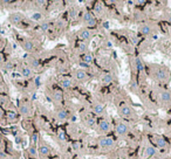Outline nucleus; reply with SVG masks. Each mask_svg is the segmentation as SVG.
<instances>
[{
    "label": "nucleus",
    "mask_w": 171,
    "mask_h": 159,
    "mask_svg": "<svg viewBox=\"0 0 171 159\" xmlns=\"http://www.w3.org/2000/svg\"><path fill=\"white\" fill-rule=\"evenodd\" d=\"M106 111V107L104 104L100 103V102H95L93 104V112L96 115V116H102Z\"/></svg>",
    "instance_id": "17"
},
{
    "label": "nucleus",
    "mask_w": 171,
    "mask_h": 159,
    "mask_svg": "<svg viewBox=\"0 0 171 159\" xmlns=\"http://www.w3.org/2000/svg\"><path fill=\"white\" fill-rule=\"evenodd\" d=\"M27 63H28V67L33 70V69H36L40 64H39V61L36 60V59H33V57H28V60H27Z\"/></svg>",
    "instance_id": "24"
},
{
    "label": "nucleus",
    "mask_w": 171,
    "mask_h": 159,
    "mask_svg": "<svg viewBox=\"0 0 171 159\" xmlns=\"http://www.w3.org/2000/svg\"><path fill=\"white\" fill-rule=\"evenodd\" d=\"M20 45H21L22 49H24L25 52H27V53H32V52L34 50V48H35L34 42H33L32 40H29V39H22V40L20 41Z\"/></svg>",
    "instance_id": "11"
},
{
    "label": "nucleus",
    "mask_w": 171,
    "mask_h": 159,
    "mask_svg": "<svg viewBox=\"0 0 171 159\" xmlns=\"http://www.w3.org/2000/svg\"><path fill=\"white\" fill-rule=\"evenodd\" d=\"M32 18L35 19V20H39V19H41V14H40V13H35V14H33Z\"/></svg>",
    "instance_id": "34"
},
{
    "label": "nucleus",
    "mask_w": 171,
    "mask_h": 159,
    "mask_svg": "<svg viewBox=\"0 0 171 159\" xmlns=\"http://www.w3.org/2000/svg\"><path fill=\"white\" fill-rule=\"evenodd\" d=\"M78 38L83 41V42H88L92 38H93V32L89 29V28H82V29H80L78 31Z\"/></svg>",
    "instance_id": "10"
},
{
    "label": "nucleus",
    "mask_w": 171,
    "mask_h": 159,
    "mask_svg": "<svg viewBox=\"0 0 171 159\" xmlns=\"http://www.w3.org/2000/svg\"><path fill=\"white\" fill-rule=\"evenodd\" d=\"M129 130H130L129 125H128L125 122H123V121H120V122L116 124V126H115V131H116V133H117L120 137L127 136V135L129 133Z\"/></svg>",
    "instance_id": "6"
},
{
    "label": "nucleus",
    "mask_w": 171,
    "mask_h": 159,
    "mask_svg": "<svg viewBox=\"0 0 171 159\" xmlns=\"http://www.w3.org/2000/svg\"><path fill=\"white\" fill-rule=\"evenodd\" d=\"M27 152H28L29 157H32V158H35V157L39 154L38 149H36V146H34V145H31V146L27 149Z\"/></svg>",
    "instance_id": "26"
},
{
    "label": "nucleus",
    "mask_w": 171,
    "mask_h": 159,
    "mask_svg": "<svg viewBox=\"0 0 171 159\" xmlns=\"http://www.w3.org/2000/svg\"><path fill=\"white\" fill-rule=\"evenodd\" d=\"M78 52L82 54L88 53V42H81L78 45Z\"/></svg>",
    "instance_id": "28"
},
{
    "label": "nucleus",
    "mask_w": 171,
    "mask_h": 159,
    "mask_svg": "<svg viewBox=\"0 0 171 159\" xmlns=\"http://www.w3.org/2000/svg\"><path fill=\"white\" fill-rule=\"evenodd\" d=\"M157 154V149L152 145H146L143 150V153H142V159H149L151 157H155Z\"/></svg>",
    "instance_id": "9"
},
{
    "label": "nucleus",
    "mask_w": 171,
    "mask_h": 159,
    "mask_svg": "<svg viewBox=\"0 0 171 159\" xmlns=\"http://www.w3.org/2000/svg\"><path fill=\"white\" fill-rule=\"evenodd\" d=\"M84 124H86V126H88V128H90V129H95V126H96V121H95V118H93V117H90V116H87L84 118Z\"/></svg>",
    "instance_id": "21"
},
{
    "label": "nucleus",
    "mask_w": 171,
    "mask_h": 159,
    "mask_svg": "<svg viewBox=\"0 0 171 159\" xmlns=\"http://www.w3.org/2000/svg\"><path fill=\"white\" fill-rule=\"evenodd\" d=\"M153 142H155V147L157 146L158 149H160V150H166L167 147H169V144H167V142L164 139V137H162V136H155L153 137Z\"/></svg>",
    "instance_id": "12"
},
{
    "label": "nucleus",
    "mask_w": 171,
    "mask_h": 159,
    "mask_svg": "<svg viewBox=\"0 0 171 159\" xmlns=\"http://www.w3.org/2000/svg\"><path fill=\"white\" fill-rule=\"evenodd\" d=\"M82 22H83L86 26H88V27H93V26L96 25V18L94 17L93 13L86 12V13L82 15Z\"/></svg>",
    "instance_id": "7"
},
{
    "label": "nucleus",
    "mask_w": 171,
    "mask_h": 159,
    "mask_svg": "<svg viewBox=\"0 0 171 159\" xmlns=\"http://www.w3.org/2000/svg\"><path fill=\"white\" fill-rule=\"evenodd\" d=\"M97 144L101 149H104V150H108V149H113L115 146V140L111 138V137H100L99 140H97Z\"/></svg>",
    "instance_id": "4"
},
{
    "label": "nucleus",
    "mask_w": 171,
    "mask_h": 159,
    "mask_svg": "<svg viewBox=\"0 0 171 159\" xmlns=\"http://www.w3.org/2000/svg\"><path fill=\"white\" fill-rule=\"evenodd\" d=\"M74 77L76 81H80V82H84V81H87L88 80V74L86 70L83 69H77L74 71Z\"/></svg>",
    "instance_id": "13"
},
{
    "label": "nucleus",
    "mask_w": 171,
    "mask_h": 159,
    "mask_svg": "<svg viewBox=\"0 0 171 159\" xmlns=\"http://www.w3.org/2000/svg\"><path fill=\"white\" fill-rule=\"evenodd\" d=\"M20 73L25 78H32L33 77V70L28 66H21L20 67Z\"/></svg>",
    "instance_id": "18"
},
{
    "label": "nucleus",
    "mask_w": 171,
    "mask_h": 159,
    "mask_svg": "<svg viewBox=\"0 0 171 159\" xmlns=\"http://www.w3.org/2000/svg\"><path fill=\"white\" fill-rule=\"evenodd\" d=\"M113 81H114V77H113L111 74H104V75L101 77V82H102L104 86H108V84L113 83Z\"/></svg>",
    "instance_id": "22"
},
{
    "label": "nucleus",
    "mask_w": 171,
    "mask_h": 159,
    "mask_svg": "<svg viewBox=\"0 0 171 159\" xmlns=\"http://www.w3.org/2000/svg\"><path fill=\"white\" fill-rule=\"evenodd\" d=\"M82 60H83V62H86V64H90V63H93V55L88 52V53L83 54Z\"/></svg>",
    "instance_id": "27"
},
{
    "label": "nucleus",
    "mask_w": 171,
    "mask_h": 159,
    "mask_svg": "<svg viewBox=\"0 0 171 159\" xmlns=\"http://www.w3.org/2000/svg\"><path fill=\"white\" fill-rule=\"evenodd\" d=\"M57 136H59V138H60L61 140H64V132H63V131H61V130H60Z\"/></svg>",
    "instance_id": "33"
},
{
    "label": "nucleus",
    "mask_w": 171,
    "mask_h": 159,
    "mask_svg": "<svg viewBox=\"0 0 171 159\" xmlns=\"http://www.w3.org/2000/svg\"><path fill=\"white\" fill-rule=\"evenodd\" d=\"M150 73H151V76L153 77V80H156L159 83H167L171 80V74H170L169 69L163 66H158V64L151 66Z\"/></svg>",
    "instance_id": "1"
},
{
    "label": "nucleus",
    "mask_w": 171,
    "mask_h": 159,
    "mask_svg": "<svg viewBox=\"0 0 171 159\" xmlns=\"http://www.w3.org/2000/svg\"><path fill=\"white\" fill-rule=\"evenodd\" d=\"M24 19H25V17L21 13H13L8 17V21L14 24V25H20L24 21Z\"/></svg>",
    "instance_id": "15"
},
{
    "label": "nucleus",
    "mask_w": 171,
    "mask_h": 159,
    "mask_svg": "<svg viewBox=\"0 0 171 159\" xmlns=\"http://www.w3.org/2000/svg\"><path fill=\"white\" fill-rule=\"evenodd\" d=\"M97 131L101 135H107L108 132H110L111 131V124L109 123V121H107V119L100 121V123L97 124Z\"/></svg>",
    "instance_id": "8"
},
{
    "label": "nucleus",
    "mask_w": 171,
    "mask_h": 159,
    "mask_svg": "<svg viewBox=\"0 0 171 159\" xmlns=\"http://www.w3.org/2000/svg\"><path fill=\"white\" fill-rule=\"evenodd\" d=\"M138 31H139V34L146 36V35H150L152 33V27L150 25H148V24H144V25H141L139 26Z\"/></svg>",
    "instance_id": "20"
},
{
    "label": "nucleus",
    "mask_w": 171,
    "mask_h": 159,
    "mask_svg": "<svg viewBox=\"0 0 171 159\" xmlns=\"http://www.w3.org/2000/svg\"><path fill=\"white\" fill-rule=\"evenodd\" d=\"M62 98H63V96H62V93H61L60 90H54V91L52 93V100H53L55 103H60V102L62 101Z\"/></svg>",
    "instance_id": "23"
},
{
    "label": "nucleus",
    "mask_w": 171,
    "mask_h": 159,
    "mask_svg": "<svg viewBox=\"0 0 171 159\" xmlns=\"http://www.w3.org/2000/svg\"><path fill=\"white\" fill-rule=\"evenodd\" d=\"M4 63V56H3V54L0 53V66H1Z\"/></svg>",
    "instance_id": "36"
},
{
    "label": "nucleus",
    "mask_w": 171,
    "mask_h": 159,
    "mask_svg": "<svg viewBox=\"0 0 171 159\" xmlns=\"http://www.w3.org/2000/svg\"><path fill=\"white\" fill-rule=\"evenodd\" d=\"M68 117H69V114L66 109H57L55 111V119L59 122H63V121L68 119Z\"/></svg>",
    "instance_id": "16"
},
{
    "label": "nucleus",
    "mask_w": 171,
    "mask_h": 159,
    "mask_svg": "<svg viewBox=\"0 0 171 159\" xmlns=\"http://www.w3.org/2000/svg\"><path fill=\"white\" fill-rule=\"evenodd\" d=\"M38 152H39V154H40V156H42V157H48V156L50 154L52 150H50V147H49V146H48L46 143L41 142V143L39 144Z\"/></svg>",
    "instance_id": "14"
},
{
    "label": "nucleus",
    "mask_w": 171,
    "mask_h": 159,
    "mask_svg": "<svg viewBox=\"0 0 171 159\" xmlns=\"http://www.w3.org/2000/svg\"><path fill=\"white\" fill-rule=\"evenodd\" d=\"M77 14H78V8L77 7H71L69 10V15H70L71 19H75L77 17Z\"/></svg>",
    "instance_id": "29"
},
{
    "label": "nucleus",
    "mask_w": 171,
    "mask_h": 159,
    "mask_svg": "<svg viewBox=\"0 0 171 159\" xmlns=\"http://www.w3.org/2000/svg\"><path fill=\"white\" fill-rule=\"evenodd\" d=\"M60 87L62 89H70L73 87V80L71 78H68V77H63L61 78V81H60Z\"/></svg>",
    "instance_id": "19"
},
{
    "label": "nucleus",
    "mask_w": 171,
    "mask_h": 159,
    "mask_svg": "<svg viewBox=\"0 0 171 159\" xmlns=\"http://www.w3.org/2000/svg\"><path fill=\"white\" fill-rule=\"evenodd\" d=\"M135 67H136L137 71H143L144 70V63H143V60L141 57L135 59Z\"/></svg>",
    "instance_id": "25"
},
{
    "label": "nucleus",
    "mask_w": 171,
    "mask_h": 159,
    "mask_svg": "<svg viewBox=\"0 0 171 159\" xmlns=\"http://www.w3.org/2000/svg\"><path fill=\"white\" fill-rule=\"evenodd\" d=\"M36 142H38V135H36V133H34V135L32 136V144H33V145L35 146Z\"/></svg>",
    "instance_id": "31"
},
{
    "label": "nucleus",
    "mask_w": 171,
    "mask_h": 159,
    "mask_svg": "<svg viewBox=\"0 0 171 159\" xmlns=\"http://www.w3.org/2000/svg\"><path fill=\"white\" fill-rule=\"evenodd\" d=\"M95 13H96V14L102 13V6H101V5H97V6L95 7Z\"/></svg>",
    "instance_id": "32"
},
{
    "label": "nucleus",
    "mask_w": 171,
    "mask_h": 159,
    "mask_svg": "<svg viewBox=\"0 0 171 159\" xmlns=\"http://www.w3.org/2000/svg\"><path fill=\"white\" fill-rule=\"evenodd\" d=\"M19 112L24 117H29L33 114V105L28 101H22L19 103Z\"/></svg>",
    "instance_id": "3"
},
{
    "label": "nucleus",
    "mask_w": 171,
    "mask_h": 159,
    "mask_svg": "<svg viewBox=\"0 0 171 159\" xmlns=\"http://www.w3.org/2000/svg\"><path fill=\"white\" fill-rule=\"evenodd\" d=\"M118 114L121 117H124V118H131L134 116V109L129 105V104H121L120 108H118Z\"/></svg>",
    "instance_id": "5"
},
{
    "label": "nucleus",
    "mask_w": 171,
    "mask_h": 159,
    "mask_svg": "<svg viewBox=\"0 0 171 159\" xmlns=\"http://www.w3.org/2000/svg\"><path fill=\"white\" fill-rule=\"evenodd\" d=\"M7 118H10V119H12V121H15V118H17V116L12 112V114H8V116H7Z\"/></svg>",
    "instance_id": "35"
},
{
    "label": "nucleus",
    "mask_w": 171,
    "mask_h": 159,
    "mask_svg": "<svg viewBox=\"0 0 171 159\" xmlns=\"http://www.w3.org/2000/svg\"><path fill=\"white\" fill-rule=\"evenodd\" d=\"M157 100L163 107H171V91L169 89L160 88L157 90Z\"/></svg>",
    "instance_id": "2"
},
{
    "label": "nucleus",
    "mask_w": 171,
    "mask_h": 159,
    "mask_svg": "<svg viewBox=\"0 0 171 159\" xmlns=\"http://www.w3.org/2000/svg\"><path fill=\"white\" fill-rule=\"evenodd\" d=\"M40 27H41V29H42L43 32H47V31L50 28V24H49V22H43Z\"/></svg>",
    "instance_id": "30"
}]
</instances>
